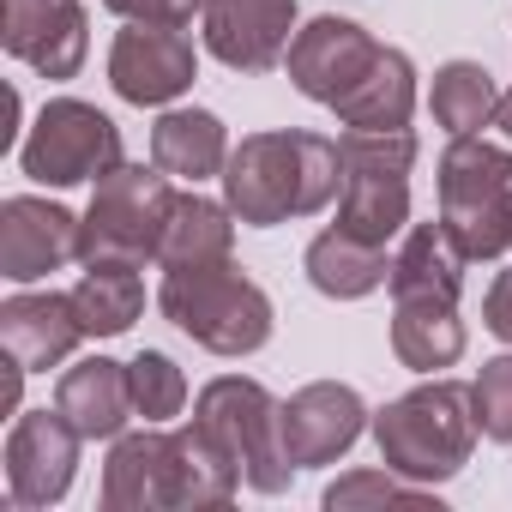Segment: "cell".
Here are the masks:
<instances>
[{"mask_svg": "<svg viewBox=\"0 0 512 512\" xmlns=\"http://www.w3.org/2000/svg\"><path fill=\"white\" fill-rule=\"evenodd\" d=\"M241 488V470L187 422L181 434L145 428L121 434L109 464H103V506L109 512H199V506H229Z\"/></svg>", "mask_w": 512, "mask_h": 512, "instance_id": "obj_2", "label": "cell"}, {"mask_svg": "<svg viewBox=\"0 0 512 512\" xmlns=\"http://www.w3.org/2000/svg\"><path fill=\"white\" fill-rule=\"evenodd\" d=\"M302 266H308V284H314L320 296H332V302H362V296H374V290L392 278L386 247L350 235L344 223H332V229H320V235L308 241V260H302Z\"/></svg>", "mask_w": 512, "mask_h": 512, "instance_id": "obj_20", "label": "cell"}, {"mask_svg": "<svg viewBox=\"0 0 512 512\" xmlns=\"http://www.w3.org/2000/svg\"><path fill=\"white\" fill-rule=\"evenodd\" d=\"M362 428H368V404L356 386H338V380H314L284 404V452L296 470L344 458L362 440Z\"/></svg>", "mask_w": 512, "mask_h": 512, "instance_id": "obj_16", "label": "cell"}, {"mask_svg": "<svg viewBox=\"0 0 512 512\" xmlns=\"http://www.w3.org/2000/svg\"><path fill=\"white\" fill-rule=\"evenodd\" d=\"M0 43L43 79H73L91 49L85 7L79 0H0Z\"/></svg>", "mask_w": 512, "mask_h": 512, "instance_id": "obj_13", "label": "cell"}, {"mask_svg": "<svg viewBox=\"0 0 512 512\" xmlns=\"http://www.w3.org/2000/svg\"><path fill=\"white\" fill-rule=\"evenodd\" d=\"M344 157V187H338V223L362 241H392L410 223V169H416V133L410 127H386V133H362L350 127L338 139Z\"/></svg>", "mask_w": 512, "mask_h": 512, "instance_id": "obj_8", "label": "cell"}, {"mask_svg": "<svg viewBox=\"0 0 512 512\" xmlns=\"http://www.w3.org/2000/svg\"><path fill=\"white\" fill-rule=\"evenodd\" d=\"M494 127H500V133H506V139H512V91H506V97H500V109H494Z\"/></svg>", "mask_w": 512, "mask_h": 512, "instance_id": "obj_32", "label": "cell"}, {"mask_svg": "<svg viewBox=\"0 0 512 512\" xmlns=\"http://www.w3.org/2000/svg\"><path fill=\"white\" fill-rule=\"evenodd\" d=\"M103 7H109V13H121V19H127V0H103Z\"/></svg>", "mask_w": 512, "mask_h": 512, "instance_id": "obj_33", "label": "cell"}, {"mask_svg": "<svg viewBox=\"0 0 512 512\" xmlns=\"http://www.w3.org/2000/svg\"><path fill=\"white\" fill-rule=\"evenodd\" d=\"M392 356L416 374L452 368L464 356L458 302H392Z\"/></svg>", "mask_w": 512, "mask_h": 512, "instance_id": "obj_24", "label": "cell"}, {"mask_svg": "<svg viewBox=\"0 0 512 512\" xmlns=\"http://www.w3.org/2000/svg\"><path fill=\"white\" fill-rule=\"evenodd\" d=\"M151 163L175 181H205V175H223L229 163V139H223V121L211 109H169L157 115L151 127Z\"/></svg>", "mask_w": 512, "mask_h": 512, "instance_id": "obj_21", "label": "cell"}, {"mask_svg": "<svg viewBox=\"0 0 512 512\" xmlns=\"http://www.w3.org/2000/svg\"><path fill=\"white\" fill-rule=\"evenodd\" d=\"M199 31L229 73H266L296 43V0H205Z\"/></svg>", "mask_w": 512, "mask_h": 512, "instance_id": "obj_12", "label": "cell"}, {"mask_svg": "<svg viewBox=\"0 0 512 512\" xmlns=\"http://www.w3.org/2000/svg\"><path fill=\"white\" fill-rule=\"evenodd\" d=\"M235 247V211L229 199H205V193H181L175 199V217L163 229V247H157V266L163 272H181V266H211V260H229Z\"/></svg>", "mask_w": 512, "mask_h": 512, "instance_id": "obj_23", "label": "cell"}, {"mask_svg": "<svg viewBox=\"0 0 512 512\" xmlns=\"http://www.w3.org/2000/svg\"><path fill=\"white\" fill-rule=\"evenodd\" d=\"M338 187H344L338 139L302 133V127L247 133L229 151V163H223V199L253 229H272V223H290V217H314V211H326L338 199Z\"/></svg>", "mask_w": 512, "mask_h": 512, "instance_id": "obj_1", "label": "cell"}, {"mask_svg": "<svg viewBox=\"0 0 512 512\" xmlns=\"http://www.w3.org/2000/svg\"><path fill=\"white\" fill-rule=\"evenodd\" d=\"M428 109H434V121H440V127L458 139V133H482V127L494 121V109H500V91H494L488 67H476V61H446V67L434 73Z\"/></svg>", "mask_w": 512, "mask_h": 512, "instance_id": "obj_26", "label": "cell"}, {"mask_svg": "<svg viewBox=\"0 0 512 512\" xmlns=\"http://www.w3.org/2000/svg\"><path fill=\"white\" fill-rule=\"evenodd\" d=\"M55 410H61L85 440H121L127 416H139L127 362H109V356L73 362V368L61 374V386H55Z\"/></svg>", "mask_w": 512, "mask_h": 512, "instance_id": "obj_17", "label": "cell"}, {"mask_svg": "<svg viewBox=\"0 0 512 512\" xmlns=\"http://www.w3.org/2000/svg\"><path fill=\"white\" fill-rule=\"evenodd\" d=\"M193 428L241 470L247 488L260 494H284L296 464L284 452V404L260 386V380H241V374H223L199 392L193 404Z\"/></svg>", "mask_w": 512, "mask_h": 512, "instance_id": "obj_5", "label": "cell"}, {"mask_svg": "<svg viewBox=\"0 0 512 512\" xmlns=\"http://www.w3.org/2000/svg\"><path fill=\"white\" fill-rule=\"evenodd\" d=\"M73 308H79L85 338H121L145 308L139 266L133 260H91L85 278L73 284Z\"/></svg>", "mask_w": 512, "mask_h": 512, "instance_id": "obj_25", "label": "cell"}, {"mask_svg": "<svg viewBox=\"0 0 512 512\" xmlns=\"http://www.w3.org/2000/svg\"><path fill=\"white\" fill-rule=\"evenodd\" d=\"M476 410H470V386L458 380H428L404 398H392L374 416V440H380V464L410 476V482H446L470 464L476 446Z\"/></svg>", "mask_w": 512, "mask_h": 512, "instance_id": "obj_3", "label": "cell"}, {"mask_svg": "<svg viewBox=\"0 0 512 512\" xmlns=\"http://www.w3.org/2000/svg\"><path fill=\"white\" fill-rule=\"evenodd\" d=\"M157 308L169 314V326H181L211 356H253L272 338V296L253 284L235 260L163 272Z\"/></svg>", "mask_w": 512, "mask_h": 512, "instance_id": "obj_4", "label": "cell"}, {"mask_svg": "<svg viewBox=\"0 0 512 512\" xmlns=\"http://www.w3.org/2000/svg\"><path fill=\"white\" fill-rule=\"evenodd\" d=\"M121 163V127L79 97H55L43 103L37 127L19 145V169L43 187H79V181H103Z\"/></svg>", "mask_w": 512, "mask_h": 512, "instance_id": "obj_9", "label": "cell"}, {"mask_svg": "<svg viewBox=\"0 0 512 512\" xmlns=\"http://www.w3.org/2000/svg\"><path fill=\"white\" fill-rule=\"evenodd\" d=\"M470 410L488 440H512V356L482 362V374L470 380Z\"/></svg>", "mask_w": 512, "mask_h": 512, "instance_id": "obj_29", "label": "cell"}, {"mask_svg": "<svg viewBox=\"0 0 512 512\" xmlns=\"http://www.w3.org/2000/svg\"><path fill=\"white\" fill-rule=\"evenodd\" d=\"M199 73V55L187 43V31L175 25H145V19H127V31L115 37L109 49V85L139 103V109H163L175 103Z\"/></svg>", "mask_w": 512, "mask_h": 512, "instance_id": "obj_11", "label": "cell"}, {"mask_svg": "<svg viewBox=\"0 0 512 512\" xmlns=\"http://www.w3.org/2000/svg\"><path fill=\"white\" fill-rule=\"evenodd\" d=\"M79 223L67 205L55 199H7L0 205V272L13 284H37L49 272H61L67 260H79Z\"/></svg>", "mask_w": 512, "mask_h": 512, "instance_id": "obj_15", "label": "cell"}, {"mask_svg": "<svg viewBox=\"0 0 512 512\" xmlns=\"http://www.w3.org/2000/svg\"><path fill=\"white\" fill-rule=\"evenodd\" d=\"M25 374H31V368L7 350V362H0V410H19V386H25Z\"/></svg>", "mask_w": 512, "mask_h": 512, "instance_id": "obj_31", "label": "cell"}, {"mask_svg": "<svg viewBox=\"0 0 512 512\" xmlns=\"http://www.w3.org/2000/svg\"><path fill=\"white\" fill-rule=\"evenodd\" d=\"M440 223L464 260H500L512 247V151L458 133L440 157Z\"/></svg>", "mask_w": 512, "mask_h": 512, "instance_id": "obj_6", "label": "cell"}, {"mask_svg": "<svg viewBox=\"0 0 512 512\" xmlns=\"http://www.w3.org/2000/svg\"><path fill=\"white\" fill-rule=\"evenodd\" d=\"M464 247L446 223H410L404 247L392 253V302H458L464 296Z\"/></svg>", "mask_w": 512, "mask_h": 512, "instance_id": "obj_19", "label": "cell"}, {"mask_svg": "<svg viewBox=\"0 0 512 512\" xmlns=\"http://www.w3.org/2000/svg\"><path fill=\"white\" fill-rule=\"evenodd\" d=\"M79 338H85V326H79L73 296L37 290V296H7L0 302V344H7L31 374L67 362L79 350Z\"/></svg>", "mask_w": 512, "mask_h": 512, "instance_id": "obj_18", "label": "cell"}, {"mask_svg": "<svg viewBox=\"0 0 512 512\" xmlns=\"http://www.w3.org/2000/svg\"><path fill=\"white\" fill-rule=\"evenodd\" d=\"M374 55H380V43H374L356 19H314V25L296 31L284 67H290V85H296L302 97L338 109V103L356 91V79L374 67Z\"/></svg>", "mask_w": 512, "mask_h": 512, "instance_id": "obj_14", "label": "cell"}, {"mask_svg": "<svg viewBox=\"0 0 512 512\" xmlns=\"http://www.w3.org/2000/svg\"><path fill=\"white\" fill-rule=\"evenodd\" d=\"M440 506L434 494H428V482H410V476H398V470H356V476H338L332 488H326V506L332 512H344V506Z\"/></svg>", "mask_w": 512, "mask_h": 512, "instance_id": "obj_28", "label": "cell"}, {"mask_svg": "<svg viewBox=\"0 0 512 512\" xmlns=\"http://www.w3.org/2000/svg\"><path fill=\"white\" fill-rule=\"evenodd\" d=\"M482 320H488V332H494L500 344H512V266L494 278V290H488V302H482Z\"/></svg>", "mask_w": 512, "mask_h": 512, "instance_id": "obj_30", "label": "cell"}, {"mask_svg": "<svg viewBox=\"0 0 512 512\" xmlns=\"http://www.w3.org/2000/svg\"><path fill=\"white\" fill-rule=\"evenodd\" d=\"M127 374H133V404H139L145 422L181 416V404H187V374H181L163 350H139V356L127 362Z\"/></svg>", "mask_w": 512, "mask_h": 512, "instance_id": "obj_27", "label": "cell"}, {"mask_svg": "<svg viewBox=\"0 0 512 512\" xmlns=\"http://www.w3.org/2000/svg\"><path fill=\"white\" fill-rule=\"evenodd\" d=\"M416 109V67L404 49H386L374 55V67L356 79V91L332 109L344 127H362V133H386V127H404Z\"/></svg>", "mask_w": 512, "mask_h": 512, "instance_id": "obj_22", "label": "cell"}, {"mask_svg": "<svg viewBox=\"0 0 512 512\" xmlns=\"http://www.w3.org/2000/svg\"><path fill=\"white\" fill-rule=\"evenodd\" d=\"M175 175H163L157 163H115L97 193H91V211L79 223V260H157V247H163V229L175 217Z\"/></svg>", "mask_w": 512, "mask_h": 512, "instance_id": "obj_7", "label": "cell"}, {"mask_svg": "<svg viewBox=\"0 0 512 512\" xmlns=\"http://www.w3.org/2000/svg\"><path fill=\"white\" fill-rule=\"evenodd\" d=\"M79 440L85 434L61 410H25V416H13V434H7V500L19 512L67 500V488L79 476Z\"/></svg>", "mask_w": 512, "mask_h": 512, "instance_id": "obj_10", "label": "cell"}]
</instances>
